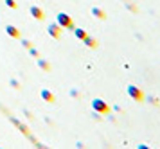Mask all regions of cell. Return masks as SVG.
<instances>
[{
	"instance_id": "cell-4",
	"label": "cell",
	"mask_w": 160,
	"mask_h": 149,
	"mask_svg": "<svg viewBox=\"0 0 160 149\" xmlns=\"http://www.w3.org/2000/svg\"><path fill=\"white\" fill-rule=\"evenodd\" d=\"M47 32H49L52 38H56V40H58V38H61V27H59L58 23H51V25H49V29H47Z\"/></svg>"
},
{
	"instance_id": "cell-12",
	"label": "cell",
	"mask_w": 160,
	"mask_h": 149,
	"mask_svg": "<svg viewBox=\"0 0 160 149\" xmlns=\"http://www.w3.org/2000/svg\"><path fill=\"white\" fill-rule=\"evenodd\" d=\"M74 34H76V38H79V40H83L85 36H87V31L85 29H79V27H74Z\"/></svg>"
},
{
	"instance_id": "cell-19",
	"label": "cell",
	"mask_w": 160,
	"mask_h": 149,
	"mask_svg": "<svg viewBox=\"0 0 160 149\" xmlns=\"http://www.w3.org/2000/svg\"><path fill=\"white\" fill-rule=\"evenodd\" d=\"M70 95H72V97H79V92H76V90H70Z\"/></svg>"
},
{
	"instance_id": "cell-10",
	"label": "cell",
	"mask_w": 160,
	"mask_h": 149,
	"mask_svg": "<svg viewBox=\"0 0 160 149\" xmlns=\"http://www.w3.org/2000/svg\"><path fill=\"white\" fill-rule=\"evenodd\" d=\"M83 42H85V45H87V47H90V49H97V40H95V38H92V36H85V38H83Z\"/></svg>"
},
{
	"instance_id": "cell-3",
	"label": "cell",
	"mask_w": 160,
	"mask_h": 149,
	"mask_svg": "<svg viewBox=\"0 0 160 149\" xmlns=\"http://www.w3.org/2000/svg\"><path fill=\"white\" fill-rule=\"evenodd\" d=\"M128 95H130L133 101H137V102H142V101H144V93H142V90H140L138 86H135V85L128 86Z\"/></svg>"
},
{
	"instance_id": "cell-17",
	"label": "cell",
	"mask_w": 160,
	"mask_h": 149,
	"mask_svg": "<svg viewBox=\"0 0 160 149\" xmlns=\"http://www.w3.org/2000/svg\"><path fill=\"white\" fill-rule=\"evenodd\" d=\"M22 45H23V47H25V49H31V47H32V45H31V42H29V40H22Z\"/></svg>"
},
{
	"instance_id": "cell-6",
	"label": "cell",
	"mask_w": 160,
	"mask_h": 149,
	"mask_svg": "<svg viewBox=\"0 0 160 149\" xmlns=\"http://www.w3.org/2000/svg\"><path fill=\"white\" fill-rule=\"evenodd\" d=\"M29 13H31V16H32V18H36V20H43V11H42L38 6H31Z\"/></svg>"
},
{
	"instance_id": "cell-7",
	"label": "cell",
	"mask_w": 160,
	"mask_h": 149,
	"mask_svg": "<svg viewBox=\"0 0 160 149\" xmlns=\"http://www.w3.org/2000/svg\"><path fill=\"white\" fill-rule=\"evenodd\" d=\"M9 119H11V122H13V124H15L16 128H18V129H20V131H22L23 135H27V137H29V138H31V140H32V137H31V135H29V129L25 128V126H23L22 122H20V121H16L15 117H9Z\"/></svg>"
},
{
	"instance_id": "cell-13",
	"label": "cell",
	"mask_w": 160,
	"mask_h": 149,
	"mask_svg": "<svg viewBox=\"0 0 160 149\" xmlns=\"http://www.w3.org/2000/svg\"><path fill=\"white\" fill-rule=\"evenodd\" d=\"M27 50H29V54H31L32 57H40V52H38L34 47H31V49H27Z\"/></svg>"
},
{
	"instance_id": "cell-9",
	"label": "cell",
	"mask_w": 160,
	"mask_h": 149,
	"mask_svg": "<svg viewBox=\"0 0 160 149\" xmlns=\"http://www.w3.org/2000/svg\"><path fill=\"white\" fill-rule=\"evenodd\" d=\"M6 32H8L11 38H16V40L20 38V31H18L15 25H6Z\"/></svg>"
},
{
	"instance_id": "cell-15",
	"label": "cell",
	"mask_w": 160,
	"mask_h": 149,
	"mask_svg": "<svg viewBox=\"0 0 160 149\" xmlns=\"http://www.w3.org/2000/svg\"><path fill=\"white\" fill-rule=\"evenodd\" d=\"M4 2H6V4H8V7H11V9H16V7H18L15 0H4Z\"/></svg>"
},
{
	"instance_id": "cell-18",
	"label": "cell",
	"mask_w": 160,
	"mask_h": 149,
	"mask_svg": "<svg viewBox=\"0 0 160 149\" xmlns=\"http://www.w3.org/2000/svg\"><path fill=\"white\" fill-rule=\"evenodd\" d=\"M126 7H128L130 11H133V13H137V7H135V6H131V4H126Z\"/></svg>"
},
{
	"instance_id": "cell-5",
	"label": "cell",
	"mask_w": 160,
	"mask_h": 149,
	"mask_svg": "<svg viewBox=\"0 0 160 149\" xmlns=\"http://www.w3.org/2000/svg\"><path fill=\"white\" fill-rule=\"evenodd\" d=\"M90 14L95 16L97 20H106V11H102L101 7H92L90 9Z\"/></svg>"
},
{
	"instance_id": "cell-14",
	"label": "cell",
	"mask_w": 160,
	"mask_h": 149,
	"mask_svg": "<svg viewBox=\"0 0 160 149\" xmlns=\"http://www.w3.org/2000/svg\"><path fill=\"white\" fill-rule=\"evenodd\" d=\"M148 101H149L151 104H155V106H158V99H157L155 95H148Z\"/></svg>"
},
{
	"instance_id": "cell-11",
	"label": "cell",
	"mask_w": 160,
	"mask_h": 149,
	"mask_svg": "<svg viewBox=\"0 0 160 149\" xmlns=\"http://www.w3.org/2000/svg\"><path fill=\"white\" fill-rule=\"evenodd\" d=\"M36 61H38V67H40L42 70H45V72L51 70V63H49V61H45V59H42V57H36Z\"/></svg>"
},
{
	"instance_id": "cell-8",
	"label": "cell",
	"mask_w": 160,
	"mask_h": 149,
	"mask_svg": "<svg viewBox=\"0 0 160 149\" xmlns=\"http://www.w3.org/2000/svg\"><path fill=\"white\" fill-rule=\"evenodd\" d=\"M40 95H42V99H43V101H47V102H54V101H56V97H54V93H52L51 90H47V88H43Z\"/></svg>"
},
{
	"instance_id": "cell-2",
	"label": "cell",
	"mask_w": 160,
	"mask_h": 149,
	"mask_svg": "<svg viewBox=\"0 0 160 149\" xmlns=\"http://www.w3.org/2000/svg\"><path fill=\"white\" fill-rule=\"evenodd\" d=\"M92 110L97 112L99 115H108L110 113V106L102 99H94L92 101Z\"/></svg>"
},
{
	"instance_id": "cell-1",
	"label": "cell",
	"mask_w": 160,
	"mask_h": 149,
	"mask_svg": "<svg viewBox=\"0 0 160 149\" xmlns=\"http://www.w3.org/2000/svg\"><path fill=\"white\" fill-rule=\"evenodd\" d=\"M56 23H58L59 27L63 29H74V22H72V16L67 13H58V16H56Z\"/></svg>"
},
{
	"instance_id": "cell-16",
	"label": "cell",
	"mask_w": 160,
	"mask_h": 149,
	"mask_svg": "<svg viewBox=\"0 0 160 149\" xmlns=\"http://www.w3.org/2000/svg\"><path fill=\"white\" fill-rule=\"evenodd\" d=\"M9 85L13 86V88H16V90H20V83H18L16 79H11V81H9Z\"/></svg>"
}]
</instances>
